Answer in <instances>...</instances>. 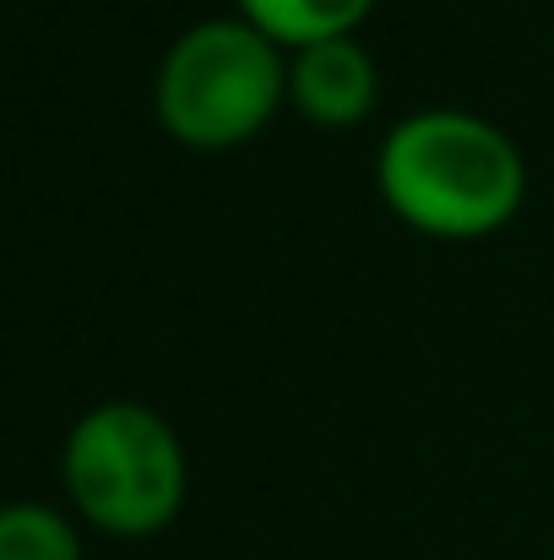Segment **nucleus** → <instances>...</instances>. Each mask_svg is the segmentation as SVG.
I'll return each mask as SVG.
<instances>
[{
    "mask_svg": "<svg viewBox=\"0 0 554 560\" xmlns=\"http://www.w3.org/2000/svg\"><path fill=\"white\" fill-rule=\"evenodd\" d=\"M386 212L440 245L495 240L528 201V159L506 126L473 109H413L375 148Z\"/></svg>",
    "mask_w": 554,
    "mask_h": 560,
    "instance_id": "f257e3e1",
    "label": "nucleus"
},
{
    "mask_svg": "<svg viewBox=\"0 0 554 560\" xmlns=\"http://www.w3.org/2000/svg\"><path fill=\"white\" fill-rule=\"evenodd\" d=\"M288 109V49H278L239 11L201 16L164 49L153 77V115L190 153L250 148Z\"/></svg>",
    "mask_w": 554,
    "mask_h": 560,
    "instance_id": "f03ea898",
    "label": "nucleus"
},
{
    "mask_svg": "<svg viewBox=\"0 0 554 560\" xmlns=\"http://www.w3.org/2000/svg\"><path fill=\"white\" fill-rule=\"evenodd\" d=\"M60 485L76 523L104 539H158L185 512L190 457L158 408L109 397L71 424L60 446Z\"/></svg>",
    "mask_w": 554,
    "mask_h": 560,
    "instance_id": "7ed1b4c3",
    "label": "nucleus"
},
{
    "mask_svg": "<svg viewBox=\"0 0 554 560\" xmlns=\"http://www.w3.org/2000/svg\"><path fill=\"white\" fill-rule=\"evenodd\" d=\"M380 104V66L349 38H321L305 49H288V109L316 131H359Z\"/></svg>",
    "mask_w": 554,
    "mask_h": 560,
    "instance_id": "20e7f679",
    "label": "nucleus"
},
{
    "mask_svg": "<svg viewBox=\"0 0 554 560\" xmlns=\"http://www.w3.org/2000/svg\"><path fill=\"white\" fill-rule=\"evenodd\" d=\"M380 0H234V11L261 27L278 49H305L321 38H349L369 22Z\"/></svg>",
    "mask_w": 554,
    "mask_h": 560,
    "instance_id": "39448f33",
    "label": "nucleus"
},
{
    "mask_svg": "<svg viewBox=\"0 0 554 560\" xmlns=\"http://www.w3.org/2000/svg\"><path fill=\"white\" fill-rule=\"evenodd\" d=\"M0 560H87L76 517L44 501H11L0 506Z\"/></svg>",
    "mask_w": 554,
    "mask_h": 560,
    "instance_id": "423d86ee",
    "label": "nucleus"
}]
</instances>
